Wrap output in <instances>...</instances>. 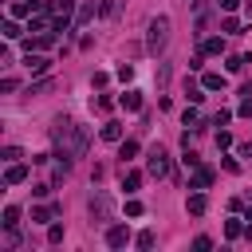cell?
I'll return each mask as SVG.
<instances>
[{"label":"cell","mask_w":252,"mask_h":252,"mask_svg":"<svg viewBox=\"0 0 252 252\" xmlns=\"http://www.w3.org/2000/svg\"><path fill=\"white\" fill-rule=\"evenodd\" d=\"M213 185V169L209 165H193V189H209Z\"/></svg>","instance_id":"obj_8"},{"label":"cell","mask_w":252,"mask_h":252,"mask_svg":"<svg viewBox=\"0 0 252 252\" xmlns=\"http://www.w3.org/2000/svg\"><path fill=\"white\" fill-rule=\"evenodd\" d=\"M236 4H240V0H220V8H224V12H232Z\"/></svg>","instance_id":"obj_35"},{"label":"cell","mask_w":252,"mask_h":252,"mask_svg":"<svg viewBox=\"0 0 252 252\" xmlns=\"http://www.w3.org/2000/svg\"><path fill=\"white\" fill-rule=\"evenodd\" d=\"M24 67H28L32 75H43V71L51 67V59H47V55H39V51H28V59H24Z\"/></svg>","instance_id":"obj_5"},{"label":"cell","mask_w":252,"mask_h":252,"mask_svg":"<svg viewBox=\"0 0 252 252\" xmlns=\"http://www.w3.org/2000/svg\"><path fill=\"white\" fill-rule=\"evenodd\" d=\"M91 16H94V4H83V8H79V16H75V24H79V28H83V24H87V20H91Z\"/></svg>","instance_id":"obj_22"},{"label":"cell","mask_w":252,"mask_h":252,"mask_svg":"<svg viewBox=\"0 0 252 252\" xmlns=\"http://www.w3.org/2000/svg\"><path fill=\"white\" fill-rule=\"evenodd\" d=\"M220 32L236 35V32H240V20H236V16H224V20H220Z\"/></svg>","instance_id":"obj_20"},{"label":"cell","mask_w":252,"mask_h":252,"mask_svg":"<svg viewBox=\"0 0 252 252\" xmlns=\"http://www.w3.org/2000/svg\"><path fill=\"white\" fill-rule=\"evenodd\" d=\"M228 118H232V110H217L213 114V126H228Z\"/></svg>","instance_id":"obj_26"},{"label":"cell","mask_w":252,"mask_h":252,"mask_svg":"<svg viewBox=\"0 0 252 252\" xmlns=\"http://www.w3.org/2000/svg\"><path fill=\"white\" fill-rule=\"evenodd\" d=\"M126 217H142V201L130 197V201H126Z\"/></svg>","instance_id":"obj_28"},{"label":"cell","mask_w":252,"mask_h":252,"mask_svg":"<svg viewBox=\"0 0 252 252\" xmlns=\"http://www.w3.org/2000/svg\"><path fill=\"white\" fill-rule=\"evenodd\" d=\"M47 87H51V79H39V83H32V87H28V94H43Z\"/></svg>","instance_id":"obj_25"},{"label":"cell","mask_w":252,"mask_h":252,"mask_svg":"<svg viewBox=\"0 0 252 252\" xmlns=\"http://www.w3.org/2000/svg\"><path fill=\"white\" fill-rule=\"evenodd\" d=\"M20 35H24V28L16 24V16H12V20H4V39H20Z\"/></svg>","instance_id":"obj_15"},{"label":"cell","mask_w":252,"mask_h":252,"mask_svg":"<svg viewBox=\"0 0 252 252\" xmlns=\"http://www.w3.org/2000/svg\"><path fill=\"white\" fill-rule=\"evenodd\" d=\"M55 213H59V205H51V209H32V220H35V224H47Z\"/></svg>","instance_id":"obj_14"},{"label":"cell","mask_w":252,"mask_h":252,"mask_svg":"<svg viewBox=\"0 0 252 252\" xmlns=\"http://www.w3.org/2000/svg\"><path fill=\"white\" fill-rule=\"evenodd\" d=\"M91 213H94L98 220H106V217H110V197H106L102 189H94V197H91Z\"/></svg>","instance_id":"obj_4"},{"label":"cell","mask_w":252,"mask_h":252,"mask_svg":"<svg viewBox=\"0 0 252 252\" xmlns=\"http://www.w3.org/2000/svg\"><path fill=\"white\" fill-rule=\"evenodd\" d=\"M201 87H205V91H224L228 79H224L220 71H205V75H201Z\"/></svg>","instance_id":"obj_7"},{"label":"cell","mask_w":252,"mask_h":252,"mask_svg":"<svg viewBox=\"0 0 252 252\" xmlns=\"http://www.w3.org/2000/svg\"><path fill=\"white\" fill-rule=\"evenodd\" d=\"M228 146H232V134L220 126V130H217V150H228Z\"/></svg>","instance_id":"obj_23"},{"label":"cell","mask_w":252,"mask_h":252,"mask_svg":"<svg viewBox=\"0 0 252 252\" xmlns=\"http://www.w3.org/2000/svg\"><path fill=\"white\" fill-rule=\"evenodd\" d=\"M205 205H209V201H205V193H201V189H197V193H193V197L185 201V209H189L193 217H201V213H205Z\"/></svg>","instance_id":"obj_11"},{"label":"cell","mask_w":252,"mask_h":252,"mask_svg":"<svg viewBox=\"0 0 252 252\" xmlns=\"http://www.w3.org/2000/svg\"><path fill=\"white\" fill-rule=\"evenodd\" d=\"M205 55H224V35H213V39H205V47H201Z\"/></svg>","instance_id":"obj_12"},{"label":"cell","mask_w":252,"mask_h":252,"mask_svg":"<svg viewBox=\"0 0 252 252\" xmlns=\"http://www.w3.org/2000/svg\"><path fill=\"white\" fill-rule=\"evenodd\" d=\"M106 244H110V248H126V244H130V228H126V224H110V228H106Z\"/></svg>","instance_id":"obj_3"},{"label":"cell","mask_w":252,"mask_h":252,"mask_svg":"<svg viewBox=\"0 0 252 252\" xmlns=\"http://www.w3.org/2000/svg\"><path fill=\"white\" fill-rule=\"evenodd\" d=\"M165 43H169V16H154L150 20V32H146V47L158 55Z\"/></svg>","instance_id":"obj_1"},{"label":"cell","mask_w":252,"mask_h":252,"mask_svg":"<svg viewBox=\"0 0 252 252\" xmlns=\"http://www.w3.org/2000/svg\"><path fill=\"white\" fill-rule=\"evenodd\" d=\"M244 8H248V16H252V0H244Z\"/></svg>","instance_id":"obj_37"},{"label":"cell","mask_w":252,"mask_h":252,"mask_svg":"<svg viewBox=\"0 0 252 252\" xmlns=\"http://www.w3.org/2000/svg\"><path fill=\"white\" fill-rule=\"evenodd\" d=\"M20 181H28V165L8 161V169H4V185H20Z\"/></svg>","instance_id":"obj_6"},{"label":"cell","mask_w":252,"mask_h":252,"mask_svg":"<svg viewBox=\"0 0 252 252\" xmlns=\"http://www.w3.org/2000/svg\"><path fill=\"white\" fill-rule=\"evenodd\" d=\"M102 138H106V142H122V126H118V122H106V126H102Z\"/></svg>","instance_id":"obj_16"},{"label":"cell","mask_w":252,"mask_h":252,"mask_svg":"<svg viewBox=\"0 0 252 252\" xmlns=\"http://www.w3.org/2000/svg\"><path fill=\"white\" fill-rule=\"evenodd\" d=\"M43 28H47V16H28V32L43 35Z\"/></svg>","instance_id":"obj_17"},{"label":"cell","mask_w":252,"mask_h":252,"mask_svg":"<svg viewBox=\"0 0 252 252\" xmlns=\"http://www.w3.org/2000/svg\"><path fill=\"white\" fill-rule=\"evenodd\" d=\"M193 248H197V252H205V248H213V240H209V236H197V240H193Z\"/></svg>","instance_id":"obj_34"},{"label":"cell","mask_w":252,"mask_h":252,"mask_svg":"<svg viewBox=\"0 0 252 252\" xmlns=\"http://www.w3.org/2000/svg\"><path fill=\"white\" fill-rule=\"evenodd\" d=\"M0 224H4V228L20 224V209H16V205H8V209H4V220H0Z\"/></svg>","instance_id":"obj_18"},{"label":"cell","mask_w":252,"mask_h":252,"mask_svg":"<svg viewBox=\"0 0 252 252\" xmlns=\"http://www.w3.org/2000/svg\"><path fill=\"white\" fill-rule=\"evenodd\" d=\"M118 158H122V165H126L130 158H138V142H134V138H126V142L118 146Z\"/></svg>","instance_id":"obj_13"},{"label":"cell","mask_w":252,"mask_h":252,"mask_svg":"<svg viewBox=\"0 0 252 252\" xmlns=\"http://www.w3.org/2000/svg\"><path fill=\"white\" fill-rule=\"evenodd\" d=\"M236 114H240V118H252V98H244V102L236 106Z\"/></svg>","instance_id":"obj_32"},{"label":"cell","mask_w":252,"mask_h":252,"mask_svg":"<svg viewBox=\"0 0 252 252\" xmlns=\"http://www.w3.org/2000/svg\"><path fill=\"white\" fill-rule=\"evenodd\" d=\"M122 189H126V193H138V189H142V173H138V169H122Z\"/></svg>","instance_id":"obj_9"},{"label":"cell","mask_w":252,"mask_h":252,"mask_svg":"<svg viewBox=\"0 0 252 252\" xmlns=\"http://www.w3.org/2000/svg\"><path fill=\"white\" fill-rule=\"evenodd\" d=\"M47 240L59 244V240H63V224H51V228H47Z\"/></svg>","instance_id":"obj_29"},{"label":"cell","mask_w":252,"mask_h":252,"mask_svg":"<svg viewBox=\"0 0 252 252\" xmlns=\"http://www.w3.org/2000/svg\"><path fill=\"white\" fill-rule=\"evenodd\" d=\"M220 165H224V169H228V173H240V161H236V158H224V161H220Z\"/></svg>","instance_id":"obj_33"},{"label":"cell","mask_w":252,"mask_h":252,"mask_svg":"<svg viewBox=\"0 0 252 252\" xmlns=\"http://www.w3.org/2000/svg\"><path fill=\"white\" fill-rule=\"evenodd\" d=\"M118 106H122V110H142V94H138V91H126V94L118 98Z\"/></svg>","instance_id":"obj_10"},{"label":"cell","mask_w":252,"mask_h":252,"mask_svg":"<svg viewBox=\"0 0 252 252\" xmlns=\"http://www.w3.org/2000/svg\"><path fill=\"white\" fill-rule=\"evenodd\" d=\"M201 91H205V87H193V83H185V94H189V102H201V98H205Z\"/></svg>","instance_id":"obj_24"},{"label":"cell","mask_w":252,"mask_h":252,"mask_svg":"<svg viewBox=\"0 0 252 252\" xmlns=\"http://www.w3.org/2000/svg\"><path fill=\"white\" fill-rule=\"evenodd\" d=\"M224 236H228V240L244 236V224H240V220H228V224H224Z\"/></svg>","instance_id":"obj_21"},{"label":"cell","mask_w":252,"mask_h":252,"mask_svg":"<svg viewBox=\"0 0 252 252\" xmlns=\"http://www.w3.org/2000/svg\"><path fill=\"white\" fill-rule=\"evenodd\" d=\"M134 244H138V248H154V228H142V232L134 236Z\"/></svg>","instance_id":"obj_19"},{"label":"cell","mask_w":252,"mask_h":252,"mask_svg":"<svg viewBox=\"0 0 252 252\" xmlns=\"http://www.w3.org/2000/svg\"><path fill=\"white\" fill-rule=\"evenodd\" d=\"M0 158H4V161H20V146H4Z\"/></svg>","instance_id":"obj_27"},{"label":"cell","mask_w":252,"mask_h":252,"mask_svg":"<svg viewBox=\"0 0 252 252\" xmlns=\"http://www.w3.org/2000/svg\"><path fill=\"white\" fill-rule=\"evenodd\" d=\"M197 118H201V114H197V110H193V106H189V110H185V114H181V122H185V126H197Z\"/></svg>","instance_id":"obj_31"},{"label":"cell","mask_w":252,"mask_h":252,"mask_svg":"<svg viewBox=\"0 0 252 252\" xmlns=\"http://www.w3.org/2000/svg\"><path fill=\"white\" fill-rule=\"evenodd\" d=\"M118 79H122V83H130V79H134V67H130V63H122V67H118Z\"/></svg>","instance_id":"obj_30"},{"label":"cell","mask_w":252,"mask_h":252,"mask_svg":"<svg viewBox=\"0 0 252 252\" xmlns=\"http://www.w3.org/2000/svg\"><path fill=\"white\" fill-rule=\"evenodd\" d=\"M146 169H150V177H165V173H169V154H165L161 146H154V150L146 154Z\"/></svg>","instance_id":"obj_2"},{"label":"cell","mask_w":252,"mask_h":252,"mask_svg":"<svg viewBox=\"0 0 252 252\" xmlns=\"http://www.w3.org/2000/svg\"><path fill=\"white\" fill-rule=\"evenodd\" d=\"M244 240H248V244H252V224H248V228H244Z\"/></svg>","instance_id":"obj_36"}]
</instances>
